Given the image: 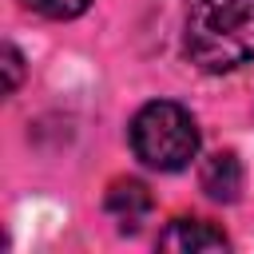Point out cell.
Segmentation results:
<instances>
[{
    "instance_id": "cell-1",
    "label": "cell",
    "mask_w": 254,
    "mask_h": 254,
    "mask_svg": "<svg viewBox=\"0 0 254 254\" xmlns=\"http://www.w3.org/2000/svg\"><path fill=\"white\" fill-rule=\"evenodd\" d=\"M183 52L206 75L246 67L254 60V0H194L183 24Z\"/></svg>"
},
{
    "instance_id": "cell-2",
    "label": "cell",
    "mask_w": 254,
    "mask_h": 254,
    "mask_svg": "<svg viewBox=\"0 0 254 254\" xmlns=\"http://www.w3.org/2000/svg\"><path fill=\"white\" fill-rule=\"evenodd\" d=\"M131 151L151 171H183L198 155V127L190 111L175 99H151L135 111L127 127Z\"/></svg>"
},
{
    "instance_id": "cell-3",
    "label": "cell",
    "mask_w": 254,
    "mask_h": 254,
    "mask_svg": "<svg viewBox=\"0 0 254 254\" xmlns=\"http://www.w3.org/2000/svg\"><path fill=\"white\" fill-rule=\"evenodd\" d=\"M159 250H167V254H210V250H230V238L206 218H175L159 234Z\"/></svg>"
},
{
    "instance_id": "cell-4",
    "label": "cell",
    "mask_w": 254,
    "mask_h": 254,
    "mask_svg": "<svg viewBox=\"0 0 254 254\" xmlns=\"http://www.w3.org/2000/svg\"><path fill=\"white\" fill-rule=\"evenodd\" d=\"M107 214L119 222V230L135 234L139 222L151 214V190H147L139 179H119V183H111V190H107Z\"/></svg>"
},
{
    "instance_id": "cell-5",
    "label": "cell",
    "mask_w": 254,
    "mask_h": 254,
    "mask_svg": "<svg viewBox=\"0 0 254 254\" xmlns=\"http://www.w3.org/2000/svg\"><path fill=\"white\" fill-rule=\"evenodd\" d=\"M198 187L214 202H234L238 190H242V163H238V155H230V151L210 155L202 163V171H198Z\"/></svg>"
},
{
    "instance_id": "cell-6",
    "label": "cell",
    "mask_w": 254,
    "mask_h": 254,
    "mask_svg": "<svg viewBox=\"0 0 254 254\" xmlns=\"http://www.w3.org/2000/svg\"><path fill=\"white\" fill-rule=\"evenodd\" d=\"M32 12L48 16V20H75L91 8V0H24Z\"/></svg>"
},
{
    "instance_id": "cell-7",
    "label": "cell",
    "mask_w": 254,
    "mask_h": 254,
    "mask_svg": "<svg viewBox=\"0 0 254 254\" xmlns=\"http://www.w3.org/2000/svg\"><path fill=\"white\" fill-rule=\"evenodd\" d=\"M20 79H24V56L16 52V44H4V91L16 95Z\"/></svg>"
}]
</instances>
